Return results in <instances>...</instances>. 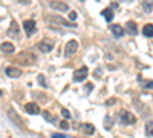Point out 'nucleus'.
<instances>
[{
    "label": "nucleus",
    "instance_id": "obj_21",
    "mask_svg": "<svg viewBox=\"0 0 153 138\" xmlns=\"http://www.w3.org/2000/svg\"><path fill=\"white\" fill-rule=\"evenodd\" d=\"M38 81H40V84L43 86V87H48L49 84L46 83V80H45V77H43V75H38Z\"/></svg>",
    "mask_w": 153,
    "mask_h": 138
},
{
    "label": "nucleus",
    "instance_id": "obj_4",
    "mask_svg": "<svg viewBox=\"0 0 153 138\" xmlns=\"http://www.w3.org/2000/svg\"><path fill=\"white\" fill-rule=\"evenodd\" d=\"M76 49H78V42H76V40H69V42L66 43L65 55H66V57H72V55L76 52Z\"/></svg>",
    "mask_w": 153,
    "mask_h": 138
},
{
    "label": "nucleus",
    "instance_id": "obj_18",
    "mask_svg": "<svg viewBox=\"0 0 153 138\" xmlns=\"http://www.w3.org/2000/svg\"><path fill=\"white\" fill-rule=\"evenodd\" d=\"M101 14H103V16L106 17L107 23H110V22L113 20V12H112V9H110V8H106L104 11H101Z\"/></svg>",
    "mask_w": 153,
    "mask_h": 138
},
{
    "label": "nucleus",
    "instance_id": "obj_12",
    "mask_svg": "<svg viewBox=\"0 0 153 138\" xmlns=\"http://www.w3.org/2000/svg\"><path fill=\"white\" fill-rule=\"evenodd\" d=\"M23 28H25V31H26L28 37L32 35L34 31H35V22H34V20H25V22H23Z\"/></svg>",
    "mask_w": 153,
    "mask_h": 138
},
{
    "label": "nucleus",
    "instance_id": "obj_30",
    "mask_svg": "<svg viewBox=\"0 0 153 138\" xmlns=\"http://www.w3.org/2000/svg\"><path fill=\"white\" fill-rule=\"evenodd\" d=\"M81 2H84V0H81Z\"/></svg>",
    "mask_w": 153,
    "mask_h": 138
},
{
    "label": "nucleus",
    "instance_id": "obj_8",
    "mask_svg": "<svg viewBox=\"0 0 153 138\" xmlns=\"http://www.w3.org/2000/svg\"><path fill=\"white\" fill-rule=\"evenodd\" d=\"M87 74H89V71H87L86 66L80 68L78 71H75V72H74V81H83V80H86Z\"/></svg>",
    "mask_w": 153,
    "mask_h": 138
},
{
    "label": "nucleus",
    "instance_id": "obj_6",
    "mask_svg": "<svg viewBox=\"0 0 153 138\" xmlns=\"http://www.w3.org/2000/svg\"><path fill=\"white\" fill-rule=\"evenodd\" d=\"M34 60H35V55H32L29 52H20L19 54V61H20V63H23V65H26V66L32 65Z\"/></svg>",
    "mask_w": 153,
    "mask_h": 138
},
{
    "label": "nucleus",
    "instance_id": "obj_16",
    "mask_svg": "<svg viewBox=\"0 0 153 138\" xmlns=\"http://www.w3.org/2000/svg\"><path fill=\"white\" fill-rule=\"evenodd\" d=\"M83 132L86 135H94L95 134V126L91 124V123H86V124H83Z\"/></svg>",
    "mask_w": 153,
    "mask_h": 138
},
{
    "label": "nucleus",
    "instance_id": "obj_11",
    "mask_svg": "<svg viewBox=\"0 0 153 138\" xmlns=\"http://www.w3.org/2000/svg\"><path fill=\"white\" fill-rule=\"evenodd\" d=\"M5 72H6L8 77H11V78H19L20 75H22V69H19L16 66H8Z\"/></svg>",
    "mask_w": 153,
    "mask_h": 138
},
{
    "label": "nucleus",
    "instance_id": "obj_13",
    "mask_svg": "<svg viewBox=\"0 0 153 138\" xmlns=\"http://www.w3.org/2000/svg\"><path fill=\"white\" fill-rule=\"evenodd\" d=\"M0 51L5 52V54H12L16 51V46L12 45L11 42H3L2 45H0Z\"/></svg>",
    "mask_w": 153,
    "mask_h": 138
},
{
    "label": "nucleus",
    "instance_id": "obj_19",
    "mask_svg": "<svg viewBox=\"0 0 153 138\" xmlns=\"http://www.w3.org/2000/svg\"><path fill=\"white\" fill-rule=\"evenodd\" d=\"M43 117L46 121H51V123H55V117L52 114H49V112H43Z\"/></svg>",
    "mask_w": 153,
    "mask_h": 138
},
{
    "label": "nucleus",
    "instance_id": "obj_14",
    "mask_svg": "<svg viewBox=\"0 0 153 138\" xmlns=\"http://www.w3.org/2000/svg\"><path fill=\"white\" fill-rule=\"evenodd\" d=\"M126 31L129 32L130 35H136V32H138V26H136V23L135 22H127L126 23Z\"/></svg>",
    "mask_w": 153,
    "mask_h": 138
},
{
    "label": "nucleus",
    "instance_id": "obj_10",
    "mask_svg": "<svg viewBox=\"0 0 153 138\" xmlns=\"http://www.w3.org/2000/svg\"><path fill=\"white\" fill-rule=\"evenodd\" d=\"M25 112H28L31 115H37L40 114V107H38L37 103H26L25 104Z\"/></svg>",
    "mask_w": 153,
    "mask_h": 138
},
{
    "label": "nucleus",
    "instance_id": "obj_25",
    "mask_svg": "<svg viewBox=\"0 0 153 138\" xmlns=\"http://www.w3.org/2000/svg\"><path fill=\"white\" fill-rule=\"evenodd\" d=\"M52 138H68L65 135H60V134H52Z\"/></svg>",
    "mask_w": 153,
    "mask_h": 138
},
{
    "label": "nucleus",
    "instance_id": "obj_20",
    "mask_svg": "<svg viewBox=\"0 0 153 138\" xmlns=\"http://www.w3.org/2000/svg\"><path fill=\"white\" fill-rule=\"evenodd\" d=\"M152 131H153V123L149 121V123H147V126H146V134H147L149 137H152Z\"/></svg>",
    "mask_w": 153,
    "mask_h": 138
},
{
    "label": "nucleus",
    "instance_id": "obj_28",
    "mask_svg": "<svg viewBox=\"0 0 153 138\" xmlns=\"http://www.w3.org/2000/svg\"><path fill=\"white\" fill-rule=\"evenodd\" d=\"M20 3H26V5H29L31 3V0H19Z\"/></svg>",
    "mask_w": 153,
    "mask_h": 138
},
{
    "label": "nucleus",
    "instance_id": "obj_9",
    "mask_svg": "<svg viewBox=\"0 0 153 138\" xmlns=\"http://www.w3.org/2000/svg\"><path fill=\"white\" fill-rule=\"evenodd\" d=\"M8 115H9V118H11L12 121L17 124V126H23V118L17 114V110H16V109H12V107H11V109L8 110Z\"/></svg>",
    "mask_w": 153,
    "mask_h": 138
},
{
    "label": "nucleus",
    "instance_id": "obj_26",
    "mask_svg": "<svg viewBox=\"0 0 153 138\" xmlns=\"http://www.w3.org/2000/svg\"><path fill=\"white\" fill-rule=\"evenodd\" d=\"M75 19H76V12L72 11V12H71V20H75Z\"/></svg>",
    "mask_w": 153,
    "mask_h": 138
},
{
    "label": "nucleus",
    "instance_id": "obj_29",
    "mask_svg": "<svg viewBox=\"0 0 153 138\" xmlns=\"http://www.w3.org/2000/svg\"><path fill=\"white\" fill-rule=\"evenodd\" d=\"M2 95H3V92H2V91H0V97H2Z\"/></svg>",
    "mask_w": 153,
    "mask_h": 138
},
{
    "label": "nucleus",
    "instance_id": "obj_3",
    "mask_svg": "<svg viewBox=\"0 0 153 138\" xmlns=\"http://www.w3.org/2000/svg\"><path fill=\"white\" fill-rule=\"evenodd\" d=\"M120 117H121V123H124V124H135L136 123V117L129 110H121Z\"/></svg>",
    "mask_w": 153,
    "mask_h": 138
},
{
    "label": "nucleus",
    "instance_id": "obj_22",
    "mask_svg": "<svg viewBox=\"0 0 153 138\" xmlns=\"http://www.w3.org/2000/svg\"><path fill=\"white\" fill-rule=\"evenodd\" d=\"M61 115L65 117V118H71V112L68 109H61Z\"/></svg>",
    "mask_w": 153,
    "mask_h": 138
},
{
    "label": "nucleus",
    "instance_id": "obj_1",
    "mask_svg": "<svg viewBox=\"0 0 153 138\" xmlns=\"http://www.w3.org/2000/svg\"><path fill=\"white\" fill-rule=\"evenodd\" d=\"M46 20L52 22V23H57V25H63V26H75V23H71L69 20L63 19L61 16H46Z\"/></svg>",
    "mask_w": 153,
    "mask_h": 138
},
{
    "label": "nucleus",
    "instance_id": "obj_24",
    "mask_svg": "<svg viewBox=\"0 0 153 138\" xmlns=\"http://www.w3.org/2000/svg\"><path fill=\"white\" fill-rule=\"evenodd\" d=\"M144 9H146V12H150V11H152V3H149V5L146 3V5H144Z\"/></svg>",
    "mask_w": 153,
    "mask_h": 138
},
{
    "label": "nucleus",
    "instance_id": "obj_27",
    "mask_svg": "<svg viewBox=\"0 0 153 138\" xmlns=\"http://www.w3.org/2000/svg\"><path fill=\"white\" fill-rule=\"evenodd\" d=\"M95 77H97V78L101 77V69H97V71H95Z\"/></svg>",
    "mask_w": 153,
    "mask_h": 138
},
{
    "label": "nucleus",
    "instance_id": "obj_17",
    "mask_svg": "<svg viewBox=\"0 0 153 138\" xmlns=\"http://www.w3.org/2000/svg\"><path fill=\"white\" fill-rule=\"evenodd\" d=\"M143 34L146 37H149V39H150V37H153V25L152 23H147L146 26L143 28Z\"/></svg>",
    "mask_w": 153,
    "mask_h": 138
},
{
    "label": "nucleus",
    "instance_id": "obj_7",
    "mask_svg": "<svg viewBox=\"0 0 153 138\" xmlns=\"http://www.w3.org/2000/svg\"><path fill=\"white\" fill-rule=\"evenodd\" d=\"M8 34L11 35V37H14V39H20V29H19V25H17V22L16 20H12L11 22V25H9V29H8Z\"/></svg>",
    "mask_w": 153,
    "mask_h": 138
},
{
    "label": "nucleus",
    "instance_id": "obj_5",
    "mask_svg": "<svg viewBox=\"0 0 153 138\" xmlns=\"http://www.w3.org/2000/svg\"><path fill=\"white\" fill-rule=\"evenodd\" d=\"M38 49H40L42 52H51L54 49V40L43 39L40 43H38Z\"/></svg>",
    "mask_w": 153,
    "mask_h": 138
},
{
    "label": "nucleus",
    "instance_id": "obj_2",
    "mask_svg": "<svg viewBox=\"0 0 153 138\" xmlns=\"http://www.w3.org/2000/svg\"><path fill=\"white\" fill-rule=\"evenodd\" d=\"M49 6L52 8L54 11H60V12L69 11V5L65 3V2H61V0H51V2H49Z\"/></svg>",
    "mask_w": 153,
    "mask_h": 138
},
{
    "label": "nucleus",
    "instance_id": "obj_23",
    "mask_svg": "<svg viewBox=\"0 0 153 138\" xmlns=\"http://www.w3.org/2000/svg\"><path fill=\"white\" fill-rule=\"evenodd\" d=\"M60 128L65 129V131H68V129H69V123H68V121H61V123H60Z\"/></svg>",
    "mask_w": 153,
    "mask_h": 138
},
{
    "label": "nucleus",
    "instance_id": "obj_15",
    "mask_svg": "<svg viewBox=\"0 0 153 138\" xmlns=\"http://www.w3.org/2000/svg\"><path fill=\"white\" fill-rule=\"evenodd\" d=\"M110 31L113 32L115 37H123V34H124V29H123V26H120V25H112Z\"/></svg>",
    "mask_w": 153,
    "mask_h": 138
}]
</instances>
